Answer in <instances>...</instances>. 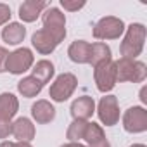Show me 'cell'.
Masks as SVG:
<instances>
[{"mask_svg": "<svg viewBox=\"0 0 147 147\" xmlns=\"http://www.w3.org/2000/svg\"><path fill=\"white\" fill-rule=\"evenodd\" d=\"M125 38L119 45V52L125 59H131L137 61V57L142 54L144 50V43H145V26L142 23H131L128 28H125Z\"/></svg>", "mask_w": 147, "mask_h": 147, "instance_id": "6da1fadb", "label": "cell"}, {"mask_svg": "<svg viewBox=\"0 0 147 147\" xmlns=\"http://www.w3.org/2000/svg\"><path fill=\"white\" fill-rule=\"evenodd\" d=\"M116 66V82H131V83H142L147 78V66L142 61H131V59H118L114 61Z\"/></svg>", "mask_w": 147, "mask_h": 147, "instance_id": "7a4b0ae2", "label": "cell"}, {"mask_svg": "<svg viewBox=\"0 0 147 147\" xmlns=\"http://www.w3.org/2000/svg\"><path fill=\"white\" fill-rule=\"evenodd\" d=\"M43 30L57 42L61 43L66 38V16L57 7H47L42 12Z\"/></svg>", "mask_w": 147, "mask_h": 147, "instance_id": "3957f363", "label": "cell"}, {"mask_svg": "<svg viewBox=\"0 0 147 147\" xmlns=\"http://www.w3.org/2000/svg\"><path fill=\"white\" fill-rule=\"evenodd\" d=\"M76 87H78V78L73 75V73H62V75H59L54 80V83L50 85L49 97L54 102H64L75 94Z\"/></svg>", "mask_w": 147, "mask_h": 147, "instance_id": "277c9868", "label": "cell"}, {"mask_svg": "<svg viewBox=\"0 0 147 147\" xmlns=\"http://www.w3.org/2000/svg\"><path fill=\"white\" fill-rule=\"evenodd\" d=\"M123 33H125V23L116 16H106L99 19L94 26V36L97 40H118Z\"/></svg>", "mask_w": 147, "mask_h": 147, "instance_id": "5b68a950", "label": "cell"}, {"mask_svg": "<svg viewBox=\"0 0 147 147\" xmlns=\"http://www.w3.org/2000/svg\"><path fill=\"white\" fill-rule=\"evenodd\" d=\"M35 64V55L30 49L21 47L16 49L14 52H9L7 62H5V71H9L11 75H23V73L30 71Z\"/></svg>", "mask_w": 147, "mask_h": 147, "instance_id": "8992f818", "label": "cell"}, {"mask_svg": "<svg viewBox=\"0 0 147 147\" xmlns=\"http://www.w3.org/2000/svg\"><path fill=\"white\" fill-rule=\"evenodd\" d=\"M94 80H95L97 90L102 94H107L116 87V83H118L116 82V66H114L113 59L94 67Z\"/></svg>", "mask_w": 147, "mask_h": 147, "instance_id": "52a82bcc", "label": "cell"}, {"mask_svg": "<svg viewBox=\"0 0 147 147\" xmlns=\"http://www.w3.org/2000/svg\"><path fill=\"white\" fill-rule=\"evenodd\" d=\"M123 128L128 133H144L147 130V111L142 106L128 107L123 114Z\"/></svg>", "mask_w": 147, "mask_h": 147, "instance_id": "ba28073f", "label": "cell"}, {"mask_svg": "<svg viewBox=\"0 0 147 147\" xmlns=\"http://www.w3.org/2000/svg\"><path fill=\"white\" fill-rule=\"evenodd\" d=\"M97 114L102 125L106 126H114L119 121V104L116 95H106L99 100L97 106Z\"/></svg>", "mask_w": 147, "mask_h": 147, "instance_id": "9c48e42d", "label": "cell"}, {"mask_svg": "<svg viewBox=\"0 0 147 147\" xmlns=\"http://www.w3.org/2000/svg\"><path fill=\"white\" fill-rule=\"evenodd\" d=\"M71 116L73 119H80V121H88L92 118V114L95 113V102L92 97L88 95H82L78 99L73 100L71 104Z\"/></svg>", "mask_w": 147, "mask_h": 147, "instance_id": "30bf717a", "label": "cell"}, {"mask_svg": "<svg viewBox=\"0 0 147 147\" xmlns=\"http://www.w3.org/2000/svg\"><path fill=\"white\" fill-rule=\"evenodd\" d=\"M47 9L45 0H26L19 5V18L23 23H33Z\"/></svg>", "mask_w": 147, "mask_h": 147, "instance_id": "8fae6325", "label": "cell"}, {"mask_svg": "<svg viewBox=\"0 0 147 147\" xmlns=\"http://www.w3.org/2000/svg\"><path fill=\"white\" fill-rule=\"evenodd\" d=\"M83 140L88 144L87 147H111L109 140L106 138L104 128L97 123H87L85 133H83Z\"/></svg>", "mask_w": 147, "mask_h": 147, "instance_id": "7c38bea8", "label": "cell"}, {"mask_svg": "<svg viewBox=\"0 0 147 147\" xmlns=\"http://www.w3.org/2000/svg\"><path fill=\"white\" fill-rule=\"evenodd\" d=\"M35 125L30 118H18L14 123H12V137L18 140V142H31L35 138Z\"/></svg>", "mask_w": 147, "mask_h": 147, "instance_id": "4fadbf2b", "label": "cell"}, {"mask_svg": "<svg viewBox=\"0 0 147 147\" xmlns=\"http://www.w3.org/2000/svg\"><path fill=\"white\" fill-rule=\"evenodd\" d=\"M31 118L38 123V125H47L50 121H54L55 118V109L54 106L45 100V99H40L36 100L33 106H31Z\"/></svg>", "mask_w": 147, "mask_h": 147, "instance_id": "5bb4252c", "label": "cell"}, {"mask_svg": "<svg viewBox=\"0 0 147 147\" xmlns=\"http://www.w3.org/2000/svg\"><path fill=\"white\" fill-rule=\"evenodd\" d=\"M31 45L36 49V52H40V54H43V55H49V54H52V52L55 50V47H57L59 43L42 28V30H38V31L33 33V36H31Z\"/></svg>", "mask_w": 147, "mask_h": 147, "instance_id": "9a60e30c", "label": "cell"}, {"mask_svg": "<svg viewBox=\"0 0 147 147\" xmlns=\"http://www.w3.org/2000/svg\"><path fill=\"white\" fill-rule=\"evenodd\" d=\"M19 111V100L14 94L4 92L0 94V119L11 121Z\"/></svg>", "mask_w": 147, "mask_h": 147, "instance_id": "2e32d148", "label": "cell"}, {"mask_svg": "<svg viewBox=\"0 0 147 147\" xmlns=\"http://www.w3.org/2000/svg\"><path fill=\"white\" fill-rule=\"evenodd\" d=\"M67 55L76 64H88V61H90V43L85 42V40H75L67 49Z\"/></svg>", "mask_w": 147, "mask_h": 147, "instance_id": "e0dca14e", "label": "cell"}, {"mask_svg": "<svg viewBox=\"0 0 147 147\" xmlns=\"http://www.w3.org/2000/svg\"><path fill=\"white\" fill-rule=\"evenodd\" d=\"M26 36V28L21 23H7L2 28V40L7 45H19Z\"/></svg>", "mask_w": 147, "mask_h": 147, "instance_id": "ac0fdd59", "label": "cell"}, {"mask_svg": "<svg viewBox=\"0 0 147 147\" xmlns=\"http://www.w3.org/2000/svg\"><path fill=\"white\" fill-rule=\"evenodd\" d=\"M54 73H55V67H54V64H52L50 61H47V59L38 61V62L33 64V67H31V76H33L36 82H40L42 85H45V83H49V82L52 80Z\"/></svg>", "mask_w": 147, "mask_h": 147, "instance_id": "d6986e66", "label": "cell"}, {"mask_svg": "<svg viewBox=\"0 0 147 147\" xmlns=\"http://www.w3.org/2000/svg\"><path fill=\"white\" fill-rule=\"evenodd\" d=\"M113 55H111V49L109 45H106L104 42H95V43H90V61L88 64H92V67L106 62V61H111Z\"/></svg>", "mask_w": 147, "mask_h": 147, "instance_id": "ffe728a7", "label": "cell"}, {"mask_svg": "<svg viewBox=\"0 0 147 147\" xmlns=\"http://www.w3.org/2000/svg\"><path fill=\"white\" fill-rule=\"evenodd\" d=\"M42 88H43V85H42L40 82H36L33 76H24V78L19 80V83H18V92H19L23 97H26V99L36 97V95L42 92Z\"/></svg>", "mask_w": 147, "mask_h": 147, "instance_id": "44dd1931", "label": "cell"}, {"mask_svg": "<svg viewBox=\"0 0 147 147\" xmlns=\"http://www.w3.org/2000/svg\"><path fill=\"white\" fill-rule=\"evenodd\" d=\"M87 123H88V121L73 119V123L67 126V131H66V137H67V140H69V142H80V140L83 138V133H85Z\"/></svg>", "mask_w": 147, "mask_h": 147, "instance_id": "7402d4cb", "label": "cell"}, {"mask_svg": "<svg viewBox=\"0 0 147 147\" xmlns=\"http://www.w3.org/2000/svg\"><path fill=\"white\" fill-rule=\"evenodd\" d=\"M85 4H87L85 0H61V7L69 12H76V11L83 9Z\"/></svg>", "mask_w": 147, "mask_h": 147, "instance_id": "603a6c76", "label": "cell"}, {"mask_svg": "<svg viewBox=\"0 0 147 147\" xmlns=\"http://www.w3.org/2000/svg\"><path fill=\"white\" fill-rule=\"evenodd\" d=\"M11 7L7 4H0V26H4L11 21Z\"/></svg>", "mask_w": 147, "mask_h": 147, "instance_id": "cb8c5ba5", "label": "cell"}, {"mask_svg": "<svg viewBox=\"0 0 147 147\" xmlns=\"http://www.w3.org/2000/svg\"><path fill=\"white\" fill-rule=\"evenodd\" d=\"M9 135H12V121L0 119V138H7Z\"/></svg>", "mask_w": 147, "mask_h": 147, "instance_id": "d4e9b609", "label": "cell"}, {"mask_svg": "<svg viewBox=\"0 0 147 147\" xmlns=\"http://www.w3.org/2000/svg\"><path fill=\"white\" fill-rule=\"evenodd\" d=\"M7 57H9V50H7L5 47H0V73H4V71H5Z\"/></svg>", "mask_w": 147, "mask_h": 147, "instance_id": "484cf974", "label": "cell"}, {"mask_svg": "<svg viewBox=\"0 0 147 147\" xmlns=\"http://www.w3.org/2000/svg\"><path fill=\"white\" fill-rule=\"evenodd\" d=\"M61 147H87V145H83L80 142H67V144H62Z\"/></svg>", "mask_w": 147, "mask_h": 147, "instance_id": "4316f807", "label": "cell"}, {"mask_svg": "<svg viewBox=\"0 0 147 147\" xmlns=\"http://www.w3.org/2000/svg\"><path fill=\"white\" fill-rule=\"evenodd\" d=\"M0 147H16V142H11V140H4L0 144Z\"/></svg>", "mask_w": 147, "mask_h": 147, "instance_id": "83f0119b", "label": "cell"}, {"mask_svg": "<svg viewBox=\"0 0 147 147\" xmlns=\"http://www.w3.org/2000/svg\"><path fill=\"white\" fill-rule=\"evenodd\" d=\"M140 100H142V102H144V104H145V102H147V97H145V87H144V88H142V90H140Z\"/></svg>", "mask_w": 147, "mask_h": 147, "instance_id": "f1b7e54d", "label": "cell"}, {"mask_svg": "<svg viewBox=\"0 0 147 147\" xmlns=\"http://www.w3.org/2000/svg\"><path fill=\"white\" fill-rule=\"evenodd\" d=\"M16 147H33L30 142H16Z\"/></svg>", "mask_w": 147, "mask_h": 147, "instance_id": "f546056e", "label": "cell"}, {"mask_svg": "<svg viewBox=\"0 0 147 147\" xmlns=\"http://www.w3.org/2000/svg\"><path fill=\"white\" fill-rule=\"evenodd\" d=\"M130 147H145L144 144H133V145H130Z\"/></svg>", "mask_w": 147, "mask_h": 147, "instance_id": "4dcf8cb0", "label": "cell"}]
</instances>
